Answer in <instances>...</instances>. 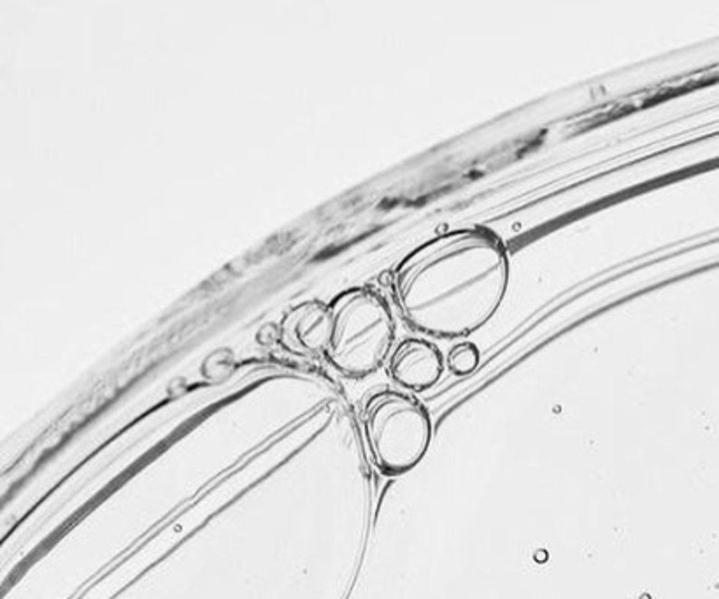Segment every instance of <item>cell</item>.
<instances>
[{
    "label": "cell",
    "instance_id": "6da1fadb",
    "mask_svg": "<svg viewBox=\"0 0 719 599\" xmlns=\"http://www.w3.org/2000/svg\"><path fill=\"white\" fill-rule=\"evenodd\" d=\"M511 280L509 252L490 228L443 232L402 258L389 280L395 308L419 334L456 340L497 314Z\"/></svg>",
    "mask_w": 719,
    "mask_h": 599
},
{
    "label": "cell",
    "instance_id": "7a4b0ae2",
    "mask_svg": "<svg viewBox=\"0 0 719 599\" xmlns=\"http://www.w3.org/2000/svg\"><path fill=\"white\" fill-rule=\"evenodd\" d=\"M331 329L323 359L346 378L360 380L388 362L397 325L387 299L367 286L337 294L329 303Z\"/></svg>",
    "mask_w": 719,
    "mask_h": 599
},
{
    "label": "cell",
    "instance_id": "3957f363",
    "mask_svg": "<svg viewBox=\"0 0 719 599\" xmlns=\"http://www.w3.org/2000/svg\"><path fill=\"white\" fill-rule=\"evenodd\" d=\"M361 428L369 456L388 477L415 469L434 438L427 406L413 394L397 389L376 391L365 400Z\"/></svg>",
    "mask_w": 719,
    "mask_h": 599
},
{
    "label": "cell",
    "instance_id": "277c9868",
    "mask_svg": "<svg viewBox=\"0 0 719 599\" xmlns=\"http://www.w3.org/2000/svg\"><path fill=\"white\" fill-rule=\"evenodd\" d=\"M387 366L389 378L398 387L425 392L441 380L446 359L437 344L423 338H406L393 348Z\"/></svg>",
    "mask_w": 719,
    "mask_h": 599
},
{
    "label": "cell",
    "instance_id": "5b68a950",
    "mask_svg": "<svg viewBox=\"0 0 719 599\" xmlns=\"http://www.w3.org/2000/svg\"><path fill=\"white\" fill-rule=\"evenodd\" d=\"M329 303L304 301L292 306L279 322V344L299 357H323L329 342Z\"/></svg>",
    "mask_w": 719,
    "mask_h": 599
},
{
    "label": "cell",
    "instance_id": "8992f818",
    "mask_svg": "<svg viewBox=\"0 0 719 599\" xmlns=\"http://www.w3.org/2000/svg\"><path fill=\"white\" fill-rule=\"evenodd\" d=\"M481 362V352L471 342L455 344L446 357V368L455 376H467L477 370Z\"/></svg>",
    "mask_w": 719,
    "mask_h": 599
}]
</instances>
